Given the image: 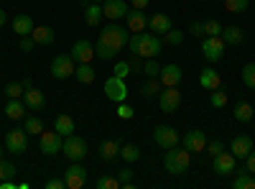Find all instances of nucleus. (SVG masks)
Wrapping results in <instances>:
<instances>
[{
    "label": "nucleus",
    "instance_id": "58",
    "mask_svg": "<svg viewBox=\"0 0 255 189\" xmlns=\"http://www.w3.org/2000/svg\"><path fill=\"white\" fill-rule=\"evenodd\" d=\"M90 3H102V0H90Z\"/></svg>",
    "mask_w": 255,
    "mask_h": 189
},
{
    "label": "nucleus",
    "instance_id": "32",
    "mask_svg": "<svg viewBox=\"0 0 255 189\" xmlns=\"http://www.w3.org/2000/svg\"><path fill=\"white\" fill-rule=\"evenodd\" d=\"M74 77H77L79 85H92V82H95V69H92V64H77Z\"/></svg>",
    "mask_w": 255,
    "mask_h": 189
},
{
    "label": "nucleus",
    "instance_id": "53",
    "mask_svg": "<svg viewBox=\"0 0 255 189\" xmlns=\"http://www.w3.org/2000/svg\"><path fill=\"white\" fill-rule=\"evenodd\" d=\"M46 189H67V184H64V179H49L46 184H44Z\"/></svg>",
    "mask_w": 255,
    "mask_h": 189
},
{
    "label": "nucleus",
    "instance_id": "17",
    "mask_svg": "<svg viewBox=\"0 0 255 189\" xmlns=\"http://www.w3.org/2000/svg\"><path fill=\"white\" fill-rule=\"evenodd\" d=\"M128 31H133V33H143L148 28V15L138 8H128Z\"/></svg>",
    "mask_w": 255,
    "mask_h": 189
},
{
    "label": "nucleus",
    "instance_id": "6",
    "mask_svg": "<svg viewBox=\"0 0 255 189\" xmlns=\"http://www.w3.org/2000/svg\"><path fill=\"white\" fill-rule=\"evenodd\" d=\"M153 141L161 146V149H174V146H179L181 136L176 128H171V125H156V131H153Z\"/></svg>",
    "mask_w": 255,
    "mask_h": 189
},
{
    "label": "nucleus",
    "instance_id": "42",
    "mask_svg": "<svg viewBox=\"0 0 255 189\" xmlns=\"http://www.w3.org/2000/svg\"><path fill=\"white\" fill-rule=\"evenodd\" d=\"M204 33L207 36H220L222 33V23H220V20H215V18L204 20Z\"/></svg>",
    "mask_w": 255,
    "mask_h": 189
},
{
    "label": "nucleus",
    "instance_id": "9",
    "mask_svg": "<svg viewBox=\"0 0 255 189\" xmlns=\"http://www.w3.org/2000/svg\"><path fill=\"white\" fill-rule=\"evenodd\" d=\"M38 146H41V151H44L46 156H54V154L61 151L64 136H59L56 131H41V136H38Z\"/></svg>",
    "mask_w": 255,
    "mask_h": 189
},
{
    "label": "nucleus",
    "instance_id": "37",
    "mask_svg": "<svg viewBox=\"0 0 255 189\" xmlns=\"http://www.w3.org/2000/svg\"><path fill=\"white\" fill-rule=\"evenodd\" d=\"M23 85H20V82H8V85H5V97L8 100H20V97H23Z\"/></svg>",
    "mask_w": 255,
    "mask_h": 189
},
{
    "label": "nucleus",
    "instance_id": "38",
    "mask_svg": "<svg viewBox=\"0 0 255 189\" xmlns=\"http://www.w3.org/2000/svg\"><path fill=\"white\" fill-rule=\"evenodd\" d=\"M225 8L230 13H245L250 8V0H225Z\"/></svg>",
    "mask_w": 255,
    "mask_h": 189
},
{
    "label": "nucleus",
    "instance_id": "1",
    "mask_svg": "<svg viewBox=\"0 0 255 189\" xmlns=\"http://www.w3.org/2000/svg\"><path fill=\"white\" fill-rule=\"evenodd\" d=\"M128 41H130L128 28H123L118 23H110L108 28L100 31V38H97V44H95V56L102 59V61H110V59H115L128 46Z\"/></svg>",
    "mask_w": 255,
    "mask_h": 189
},
{
    "label": "nucleus",
    "instance_id": "16",
    "mask_svg": "<svg viewBox=\"0 0 255 189\" xmlns=\"http://www.w3.org/2000/svg\"><path fill=\"white\" fill-rule=\"evenodd\" d=\"M235 156H232L230 151H222V154H217L215 156V164H212V169H215V174H220V177H225V174H232L235 172Z\"/></svg>",
    "mask_w": 255,
    "mask_h": 189
},
{
    "label": "nucleus",
    "instance_id": "26",
    "mask_svg": "<svg viewBox=\"0 0 255 189\" xmlns=\"http://www.w3.org/2000/svg\"><path fill=\"white\" fill-rule=\"evenodd\" d=\"M199 85L204 87V90H217L220 85H222V79H220V74H217V69H202V74H199Z\"/></svg>",
    "mask_w": 255,
    "mask_h": 189
},
{
    "label": "nucleus",
    "instance_id": "54",
    "mask_svg": "<svg viewBox=\"0 0 255 189\" xmlns=\"http://www.w3.org/2000/svg\"><path fill=\"white\" fill-rule=\"evenodd\" d=\"M130 8H138V10H143V8H148V0H130Z\"/></svg>",
    "mask_w": 255,
    "mask_h": 189
},
{
    "label": "nucleus",
    "instance_id": "30",
    "mask_svg": "<svg viewBox=\"0 0 255 189\" xmlns=\"http://www.w3.org/2000/svg\"><path fill=\"white\" fill-rule=\"evenodd\" d=\"M54 131L59 133V136H72L74 133V120L69 118V115H56V120H54Z\"/></svg>",
    "mask_w": 255,
    "mask_h": 189
},
{
    "label": "nucleus",
    "instance_id": "28",
    "mask_svg": "<svg viewBox=\"0 0 255 189\" xmlns=\"http://www.w3.org/2000/svg\"><path fill=\"white\" fill-rule=\"evenodd\" d=\"M161 90H163L161 79H158V77H148V82H143V87H140V95H143L145 100H153V97L161 95Z\"/></svg>",
    "mask_w": 255,
    "mask_h": 189
},
{
    "label": "nucleus",
    "instance_id": "23",
    "mask_svg": "<svg viewBox=\"0 0 255 189\" xmlns=\"http://www.w3.org/2000/svg\"><path fill=\"white\" fill-rule=\"evenodd\" d=\"M13 31H15L18 36H31V31H33V18H31L28 13H18V15L13 18Z\"/></svg>",
    "mask_w": 255,
    "mask_h": 189
},
{
    "label": "nucleus",
    "instance_id": "36",
    "mask_svg": "<svg viewBox=\"0 0 255 189\" xmlns=\"http://www.w3.org/2000/svg\"><path fill=\"white\" fill-rule=\"evenodd\" d=\"M15 174H18L15 164H13V161H5V159H0V182H3V179H13Z\"/></svg>",
    "mask_w": 255,
    "mask_h": 189
},
{
    "label": "nucleus",
    "instance_id": "3",
    "mask_svg": "<svg viewBox=\"0 0 255 189\" xmlns=\"http://www.w3.org/2000/svg\"><path fill=\"white\" fill-rule=\"evenodd\" d=\"M189 164H191V151L179 149V146H174V149H166L163 166H166L168 174H174V177L186 174V172H189Z\"/></svg>",
    "mask_w": 255,
    "mask_h": 189
},
{
    "label": "nucleus",
    "instance_id": "48",
    "mask_svg": "<svg viewBox=\"0 0 255 189\" xmlns=\"http://www.w3.org/2000/svg\"><path fill=\"white\" fill-rule=\"evenodd\" d=\"M189 33L191 36H197V38H204L207 33H204V23L202 20H194V23H189Z\"/></svg>",
    "mask_w": 255,
    "mask_h": 189
},
{
    "label": "nucleus",
    "instance_id": "11",
    "mask_svg": "<svg viewBox=\"0 0 255 189\" xmlns=\"http://www.w3.org/2000/svg\"><path fill=\"white\" fill-rule=\"evenodd\" d=\"M105 95H108V100L125 102V97H128V85H125V79H120V77L113 74L108 82H105Z\"/></svg>",
    "mask_w": 255,
    "mask_h": 189
},
{
    "label": "nucleus",
    "instance_id": "40",
    "mask_svg": "<svg viewBox=\"0 0 255 189\" xmlns=\"http://www.w3.org/2000/svg\"><path fill=\"white\" fill-rule=\"evenodd\" d=\"M243 82H245V87L255 90V61H250V64L243 67Z\"/></svg>",
    "mask_w": 255,
    "mask_h": 189
},
{
    "label": "nucleus",
    "instance_id": "24",
    "mask_svg": "<svg viewBox=\"0 0 255 189\" xmlns=\"http://www.w3.org/2000/svg\"><path fill=\"white\" fill-rule=\"evenodd\" d=\"M102 18H105V13H102L100 3H87V5H84V20H87V26L97 28L102 23Z\"/></svg>",
    "mask_w": 255,
    "mask_h": 189
},
{
    "label": "nucleus",
    "instance_id": "13",
    "mask_svg": "<svg viewBox=\"0 0 255 189\" xmlns=\"http://www.w3.org/2000/svg\"><path fill=\"white\" fill-rule=\"evenodd\" d=\"M72 59L77 61V64H90V61L95 59V44H90V41H74V46H72Z\"/></svg>",
    "mask_w": 255,
    "mask_h": 189
},
{
    "label": "nucleus",
    "instance_id": "25",
    "mask_svg": "<svg viewBox=\"0 0 255 189\" xmlns=\"http://www.w3.org/2000/svg\"><path fill=\"white\" fill-rule=\"evenodd\" d=\"M31 36H33V41L38 46H49V44H54V38H56L51 26H33Z\"/></svg>",
    "mask_w": 255,
    "mask_h": 189
},
{
    "label": "nucleus",
    "instance_id": "39",
    "mask_svg": "<svg viewBox=\"0 0 255 189\" xmlns=\"http://www.w3.org/2000/svg\"><path fill=\"white\" fill-rule=\"evenodd\" d=\"M209 102H212V108H225L227 105V92L225 90H212V95H209Z\"/></svg>",
    "mask_w": 255,
    "mask_h": 189
},
{
    "label": "nucleus",
    "instance_id": "4",
    "mask_svg": "<svg viewBox=\"0 0 255 189\" xmlns=\"http://www.w3.org/2000/svg\"><path fill=\"white\" fill-rule=\"evenodd\" d=\"M5 151H10L15 156L28 151V133H26V128H13V131L5 133Z\"/></svg>",
    "mask_w": 255,
    "mask_h": 189
},
{
    "label": "nucleus",
    "instance_id": "55",
    "mask_svg": "<svg viewBox=\"0 0 255 189\" xmlns=\"http://www.w3.org/2000/svg\"><path fill=\"white\" fill-rule=\"evenodd\" d=\"M20 85H23V90H31V87H33V82H31V77H26L23 82H20Z\"/></svg>",
    "mask_w": 255,
    "mask_h": 189
},
{
    "label": "nucleus",
    "instance_id": "18",
    "mask_svg": "<svg viewBox=\"0 0 255 189\" xmlns=\"http://www.w3.org/2000/svg\"><path fill=\"white\" fill-rule=\"evenodd\" d=\"M102 13L108 15L110 20H120L128 15V3L125 0H105L102 3Z\"/></svg>",
    "mask_w": 255,
    "mask_h": 189
},
{
    "label": "nucleus",
    "instance_id": "35",
    "mask_svg": "<svg viewBox=\"0 0 255 189\" xmlns=\"http://www.w3.org/2000/svg\"><path fill=\"white\" fill-rule=\"evenodd\" d=\"M41 131H44V123H41V118H36V115L26 118V133H28V136H41Z\"/></svg>",
    "mask_w": 255,
    "mask_h": 189
},
{
    "label": "nucleus",
    "instance_id": "10",
    "mask_svg": "<svg viewBox=\"0 0 255 189\" xmlns=\"http://www.w3.org/2000/svg\"><path fill=\"white\" fill-rule=\"evenodd\" d=\"M64 184H67V189H82L87 184V169L79 161H74L67 169V174H64Z\"/></svg>",
    "mask_w": 255,
    "mask_h": 189
},
{
    "label": "nucleus",
    "instance_id": "5",
    "mask_svg": "<svg viewBox=\"0 0 255 189\" xmlns=\"http://www.w3.org/2000/svg\"><path fill=\"white\" fill-rule=\"evenodd\" d=\"M74 69H77V61L72 59V54H59V56L51 61V77H54V79L74 77Z\"/></svg>",
    "mask_w": 255,
    "mask_h": 189
},
{
    "label": "nucleus",
    "instance_id": "29",
    "mask_svg": "<svg viewBox=\"0 0 255 189\" xmlns=\"http://www.w3.org/2000/svg\"><path fill=\"white\" fill-rule=\"evenodd\" d=\"M26 102L23 100H8L5 102V115L10 118V120H20V118H23L26 115Z\"/></svg>",
    "mask_w": 255,
    "mask_h": 189
},
{
    "label": "nucleus",
    "instance_id": "33",
    "mask_svg": "<svg viewBox=\"0 0 255 189\" xmlns=\"http://www.w3.org/2000/svg\"><path fill=\"white\" fill-rule=\"evenodd\" d=\"M120 159H125L128 164H133V161L140 159V149L135 143H125V146H120Z\"/></svg>",
    "mask_w": 255,
    "mask_h": 189
},
{
    "label": "nucleus",
    "instance_id": "8",
    "mask_svg": "<svg viewBox=\"0 0 255 189\" xmlns=\"http://www.w3.org/2000/svg\"><path fill=\"white\" fill-rule=\"evenodd\" d=\"M61 151L67 154V159H72V161H82L84 156H87V143H84V138L72 133V136H67V141H64Z\"/></svg>",
    "mask_w": 255,
    "mask_h": 189
},
{
    "label": "nucleus",
    "instance_id": "14",
    "mask_svg": "<svg viewBox=\"0 0 255 189\" xmlns=\"http://www.w3.org/2000/svg\"><path fill=\"white\" fill-rule=\"evenodd\" d=\"M181 77H184V72H181L179 64H166V67H161V74H158L163 87H179Z\"/></svg>",
    "mask_w": 255,
    "mask_h": 189
},
{
    "label": "nucleus",
    "instance_id": "19",
    "mask_svg": "<svg viewBox=\"0 0 255 189\" xmlns=\"http://www.w3.org/2000/svg\"><path fill=\"white\" fill-rule=\"evenodd\" d=\"M148 28H151V33H156V36H163L166 31H171L174 26H171V18H168L166 13H153L151 20H148Z\"/></svg>",
    "mask_w": 255,
    "mask_h": 189
},
{
    "label": "nucleus",
    "instance_id": "31",
    "mask_svg": "<svg viewBox=\"0 0 255 189\" xmlns=\"http://www.w3.org/2000/svg\"><path fill=\"white\" fill-rule=\"evenodd\" d=\"M100 156L105 159V161H113V159H118L120 156V141H105L102 146H100Z\"/></svg>",
    "mask_w": 255,
    "mask_h": 189
},
{
    "label": "nucleus",
    "instance_id": "44",
    "mask_svg": "<svg viewBox=\"0 0 255 189\" xmlns=\"http://www.w3.org/2000/svg\"><path fill=\"white\" fill-rule=\"evenodd\" d=\"M97 189H120V182H118V177H100Z\"/></svg>",
    "mask_w": 255,
    "mask_h": 189
},
{
    "label": "nucleus",
    "instance_id": "56",
    "mask_svg": "<svg viewBox=\"0 0 255 189\" xmlns=\"http://www.w3.org/2000/svg\"><path fill=\"white\" fill-rule=\"evenodd\" d=\"M3 26H5V10L0 8V28H3Z\"/></svg>",
    "mask_w": 255,
    "mask_h": 189
},
{
    "label": "nucleus",
    "instance_id": "20",
    "mask_svg": "<svg viewBox=\"0 0 255 189\" xmlns=\"http://www.w3.org/2000/svg\"><path fill=\"white\" fill-rule=\"evenodd\" d=\"M230 151H232V156H235V159H245L253 151V138L250 136H235V138H232Z\"/></svg>",
    "mask_w": 255,
    "mask_h": 189
},
{
    "label": "nucleus",
    "instance_id": "52",
    "mask_svg": "<svg viewBox=\"0 0 255 189\" xmlns=\"http://www.w3.org/2000/svg\"><path fill=\"white\" fill-rule=\"evenodd\" d=\"M245 166H248V172L255 177V151H250V154L245 156Z\"/></svg>",
    "mask_w": 255,
    "mask_h": 189
},
{
    "label": "nucleus",
    "instance_id": "7",
    "mask_svg": "<svg viewBox=\"0 0 255 189\" xmlns=\"http://www.w3.org/2000/svg\"><path fill=\"white\" fill-rule=\"evenodd\" d=\"M225 46L227 44L222 41V36H207L202 41V54H204L207 61H220L225 56Z\"/></svg>",
    "mask_w": 255,
    "mask_h": 189
},
{
    "label": "nucleus",
    "instance_id": "2",
    "mask_svg": "<svg viewBox=\"0 0 255 189\" xmlns=\"http://www.w3.org/2000/svg\"><path fill=\"white\" fill-rule=\"evenodd\" d=\"M128 49L133 54L143 56V59H156L161 51H163V41L156 36V33H133L130 41H128Z\"/></svg>",
    "mask_w": 255,
    "mask_h": 189
},
{
    "label": "nucleus",
    "instance_id": "57",
    "mask_svg": "<svg viewBox=\"0 0 255 189\" xmlns=\"http://www.w3.org/2000/svg\"><path fill=\"white\" fill-rule=\"evenodd\" d=\"M3 151H5V149H3V146H0V159H5V154H3Z\"/></svg>",
    "mask_w": 255,
    "mask_h": 189
},
{
    "label": "nucleus",
    "instance_id": "34",
    "mask_svg": "<svg viewBox=\"0 0 255 189\" xmlns=\"http://www.w3.org/2000/svg\"><path fill=\"white\" fill-rule=\"evenodd\" d=\"M232 187H235V189H255V177H253L250 172H245V174L235 177V182H232Z\"/></svg>",
    "mask_w": 255,
    "mask_h": 189
},
{
    "label": "nucleus",
    "instance_id": "21",
    "mask_svg": "<svg viewBox=\"0 0 255 189\" xmlns=\"http://www.w3.org/2000/svg\"><path fill=\"white\" fill-rule=\"evenodd\" d=\"M23 102H26V108L28 110H44L46 108V95L41 92V90H26L23 92Z\"/></svg>",
    "mask_w": 255,
    "mask_h": 189
},
{
    "label": "nucleus",
    "instance_id": "43",
    "mask_svg": "<svg viewBox=\"0 0 255 189\" xmlns=\"http://www.w3.org/2000/svg\"><path fill=\"white\" fill-rule=\"evenodd\" d=\"M143 72H145V77H158V74H161V64H158L156 59H145Z\"/></svg>",
    "mask_w": 255,
    "mask_h": 189
},
{
    "label": "nucleus",
    "instance_id": "50",
    "mask_svg": "<svg viewBox=\"0 0 255 189\" xmlns=\"http://www.w3.org/2000/svg\"><path fill=\"white\" fill-rule=\"evenodd\" d=\"M33 46H36V41H33V36H20V51H33Z\"/></svg>",
    "mask_w": 255,
    "mask_h": 189
},
{
    "label": "nucleus",
    "instance_id": "12",
    "mask_svg": "<svg viewBox=\"0 0 255 189\" xmlns=\"http://www.w3.org/2000/svg\"><path fill=\"white\" fill-rule=\"evenodd\" d=\"M158 102H161L163 113H176L179 105H181V92L176 87H163L161 95H158Z\"/></svg>",
    "mask_w": 255,
    "mask_h": 189
},
{
    "label": "nucleus",
    "instance_id": "41",
    "mask_svg": "<svg viewBox=\"0 0 255 189\" xmlns=\"http://www.w3.org/2000/svg\"><path fill=\"white\" fill-rule=\"evenodd\" d=\"M163 38H166V44H171V46H181V44H184V33H181L179 28L166 31V33H163Z\"/></svg>",
    "mask_w": 255,
    "mask_h": 189
},
{
    "label": "nucleus",
    "instance_id": "15",
    "mask_svg": "<svg viewBox=\"0 0 255 189\" xmlns=\"http://www.w3.org/2000/svg\"><path fill=\"white\" fill-rule=\"evenodd\" d=\"M184 149L186 151H191V154H199V151H207V136H204V131H189L186 136H184Z\"/></svg>",
    "mask_w": 255,
    "mask_h": 189
},
{
    "label": "nucleus",
    "instance_id": "51",
    "mask_svg": "<svg viewBox=\"0 0 255 189\" xmlns=\"http://www.w3.org/2000/svg\"><path fill=\"white\" fill-rule=\"evenodd\" d=\"M222 151H225L222 141H212V143H209V156H217V154H222Z\"/></svg>",
    "mask_w": 255,
    "mask_h": 189
},
{
    "label": "nucleus",
    "instance_id": "46",
    "mask_svg": "<svg viewBox=\"0 0 255 189\" xmlns=\"http://www.w3.org/2000/svg\"><path fill=\"white\" fill-rule=\"evenodd\" d=\"M113 74H115V77H120V79H125L128 74H130V64H128V61H118L115 69H113Z\"/></svg>",
    "mask_w": 255,
    "mask_h": 189
},
{
    "label": "nucleus",
    "instance_id": "22",
    "mask_svg": "<svg viewBox=\"0 0 255 189\" xmlns=\"http://www.w3.org/2000/svg\"><path fill=\"white\" fill-rule=\"evenodd\" d=\"M222 41L225 44H230V46H238V44H243L245 41V31L240 28V26H222Z\"/></svg>",
    "mask_w": 255,
    "mask_h": 189
},
{
    "label": "nucleus",
    "instance_id": "27",
    "mask_svg": "<svg viewBox=\"0 0 255 189\" xmlns=\"http://www.w3.org/2000/svg\"><path fill=\"white\" fill-rule=\"evenodd\" d=\"M232 115H235V120H240V123H250L253 115H255V110H253V105H250V102L238 100V102H235V108H232Z\"/></svg>",
    "mask_w": 255,
    "mask_h": 189
},
{
    "label": "nucleus",
    "instance_id": "49",
    "mask_svg": "<svg viewBox=\"0 0 255 189\" xmlns=\"http://www.w3.org/2000/svg\"><path fill=\"white\" fill-rule=\"evenodd\" d=\"M118 118L130 120V118H133V108H130V105H125V102H120V105H118Z\"/></svg>",
    "mask_w": 255,
    "mask_h": 189
},
{
    "label": "nucleus",
    "instance_id": "47",
    "mask_svg": "<svg viewBox=\"0 0 255 189\" xmlns=\"http://www.w3.org/2000/svg\"><path fill=\"white\" fill-rule=\"evenodd\" d=\"M128 64H130V72H143L145 59H143V56H138V54H133L130 59H128Z\"/></svg>",
    "mask_w": 255,
    "mask_h": 189
},
{
    "label": "nucleus",
    "instance_id": "45",
    "mask_svg": "<svg viewBox=\"0 0 255 189\" xmlns=\"http://www.w3.org/2000/svg\"><path fill=\"white\" fill-rule=\"evenodd\" d=\"M118 182H120V189H123V187L130 189V187H133V172H130V169H123V172L118 174Z\"/></svg>",
    "mask_w": 255,
    "mask_h": 189
}]
</instances>
